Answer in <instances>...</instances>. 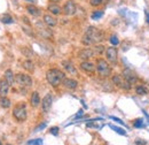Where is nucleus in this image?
Returning a JSON list of instances; mask_svg holds the SVG:
<instances>
[{
	"label": "nucleus",
	"mask_w": 149,
	"mask_h": 145,
	"mask_svg": "<svg viewBox=\"0 0 149 145\" xmlns=\"http://www.w3.org/2000/svg\"><path fill=\"white\" fill-rule=\"evenodd\" d=\"M21 52H22V54H24V56H26V58H31L32 54H33V52H32L29 47H26V46L22 47V49H21Z\"/></svg>",
	"instance_id": "nucleus-26"
},
{
	"label": "nucleus",
	"mask_w": 149,
	"mask_h": 145,
	"mask_svg": "<svg viewBox=\"0 0 149 145\" xmlns=\"http://www.w3.org/2000/svg\"><path fill=\"white\" fill-rule=\"evenodd\" d=\"M30 103H31V106H32V107H38V106L40 105V97H39V94H38L37 91L32 92Z\"/></svg>",
	"instance_id": "nucleus-18"
},
{
	"label": "nucleus",
	"mask_w": 149,
	"mask_h": 145,
	"mask_svg": "<svg viewBox=\"0 0 149 145\" xmlns=\"http://www.w3.org/2000/svg\"><path fill=\"white\" fill-rule=\"evenodd\" d=\"M22 67H23L25 70H28V72H32L35 70V63H33L31 60H25V61H23Z\"/></svg>",
	"instance_id": "nucleus-22"
},
{
	"label": "nucleus",
	"mask_w": 149,
	"mask_h": 145,
	"mask_svg": "<svg viewBox=\"0 0 149 145\" xmlns=\"http://www.w3.org/2000/svg\"><path fill=\"white\" fill-rule=\"evenodd\" d=\"M110 119L111 120H113V121H116L117 123H119V125H122V126H125V123L120 120V119H118V118H116V116H110Z\"/></svg>",
	"instance_id": "nucleus-36"
},
{
	"label": "nucleus",
	"mask_w": 149,
	"mask_h": 145,
	"mask_svg": "<svg viewBox=\"0 0 149 145\" xmlns=\"http://www.w3.org/2000/svg\"><path fill=\"white\" fill-rule=\"evenodd\" d=\"M62 66H63V68L69 72V74H71V75H77V69L74 68L72 62H70V61H63V62H62Z\"/></svg>",
	"instance_id": "nucleus-17"
},
{
	"label": "nucleus",
	"mask_w": 149,
	"mask_h": 145,
	"mask_svg": "<svg viewBox=\"0 0 149 145\" xmlns=\"http://www.w3.org/2000/svg\"><path fill=\"white\" fill-rule=\"evenodd\" d=\"M37 27H38V31H39V34H40L41 37H44V38H49V37L53 36V32L51 31V29L45 28V27H41L40 23H37Z\"/></svg>",
	"instance_id": "nucleus-15"
},
{
	"label": "nucleus",
	"mask_w": 149,
	"mask_h": 145,
	"mask_svg": "<svg viewBox=\"0 0 149 145\" xmlns=\"http://www.w3.org/2000/svg\"><path fill=\"white\" fill-rule=\"evenodd\" d=\"M93 51L95 54H102V53L104 52V46H103V45H95Z\"/></svg>",
	"instance_id": "nucleus-30"
},
{
	"label": "nucleus",
	"mask_w": 149,
	"mask_h": 145,
	"mask_svg": "<svg viewBox=\"0 0 149 145\" xmlns=\"http://www.w3.org/2000/svg\"><path fill=\"white\" fill-rule=\"evenodd\" d=\"M109 40H110V43L112 44V46H117L119 44V39H118V37L116 36V35H111L110 38H109Z\"/></svg>",
	"instance_id": "nucleus-31"
},
{
	"label": "nucleus",
	"mask_w": 149,
	"mask_h": 145,
	"mask_svg": "<svg viewBox=\"0 0 149 145\" xmlns=\"http://www.w3.org/2000/svg\"><path fill=\"white\" fill-rule=\"evenodd\" d=\"M133 126H134V128H145L146 127V125H145V122H143L142 119H136V120L133 122Z\"/></svg>",
	"instance_id": "nucleus-29"
},
{
	"label": "nucleus",
	"mask_w": 149,
	"mask_h": 145,
	"mask_svg": "<svg viewBox=\"0 0 149 145\" xmlns=\"http://www.w3.org/2000/svg\"><path fill=\"white\" fill-rule=\"evenodd\" d=\"M6 145H12V144H6Z\"/></svg>",
	"instance_id": "nucleus-45"
},
{
	"label": "nucleus",
	"mask_w": 149,
	"mask_h": 145,
	"mask_svg": "<svg viewBox=\"0 0 149 145\" xmlns=\"http://www.w3.org/2000/svg\"><path fill=\"white\" fill-rule=\"evenodd\" d=\"M23 31H24V32H26V34H28V35H30V36L35 37V34H33L32 31H30V30H28V28H23Z\"/></svg>",
	"instance_id": "nucleus-38"
},
{
	"label": "nucleus",
	"mask_w": 149,
	"mask_h": 145,
	"mask_svg": "<svg viewBox=\"0 0 149 145\" xmlns=\"http://www.w3.org/2000/svg\"><path fill=\"white\" fill-rule=\"evenodd\" d=\"M142 113H143V114H145V115H146V118H147V120H148V121H149V115H148V114H147V112H146V111H143V109H142Z\"/></svg>",
	"instance_id": "nucleus-42"
},
{
	"label": "nucleus",
	"mask_w": 149,
	"mask_h": 145,
	"mask_svg": "<svg viewBox=\"0 0 149 145\" xmlns=\"http://www.w3.org/2000/svg\"><path fill=\"white\" fill-rule=\"evenodd\" d=\"M80 69L85 72H90V74H93L96 69V66H94V63L90 62L88 60L87 61H83L80 63Z\"/></svg>",
	"instance_id": "nucleus-12"
},
{
	"label": "nucleus",
	"mask_w": 149,
	"mask_h": 145,
	"mask_svg": "<svg viewBox=\"0 0 149 145\" xmlns=\"http://www.w3.org/2000/svg\"><path fill=\"white\" fill-rule=\"evenodd\" d=\"M103 4V0H90V5L93 6V7H97V6H101Z\"/></svg>",
	"instance_id": "nucleus-33"
},
{
	"label": "nucleus",
	"mask_w": 149,
	"mask_h": 145,
	"mask_svg": "<svg viewBox=\"0 0 149 145\" xmlns=\"http://www.w3.org/2000/svg\"><path fill=\"white\" fill-rule=\"evenodd\" d=\"M0 106L2 108H9L10 107V100L7 97H1L0 98Z\"/></svg>",
	"instance_id": "nucleus-23"
},
{
	"label": "nucleus",
	"mask_w": 149,
	"mask_h": 145,
	"mask_svg": "<svg viewBox=\"0 0 149 145\" xmlns=\"http://www.w3.org/2000/svg\"><path fill=\"white\" fill-rule=\"evenodd\" d=\"M109 127L111 128L115 132H117V134H119V135H122V136H126V135H127V134H126V131H125V130H123L122 128L116 127V126H113V125H109Z\"/></svg>",
	"instance_id": "nucleus-25"
},
{
	"label": "nucleus",
	"mask_w": 149,
	"mask_h": 145,
	"mask_svg": "<svg viewBox=\"0 0 149 145\" xmlns=\"http://www.w3.org/2000/svg\"><path fill=\"white\" fill-rule=\"evenodd\" d=\"M9 83L6 81V78H1L0 80V96L1 97H6L7 93H8V90H9Z\"/></svg>",
	"instance_id": "nucleus-13"
},
{
	"label": "nucleus",
	"mask_w": 149,
	"mask_h": 145,
	"mask_svg": "<svg viewBox=\"0 0 149 145\" xmlns=\"http://www.w3.org/2000/svg\"><path fill=\"white\" fill-rule=\"evenodd\" d=\"M146 20H147V23L149 24V13L148 12H146Z\"/></svg>",
	"instance_id": "nucleus-41"
},
{
	"label": "nucleus",
	"mask_w": 149,
	"mask_h": 145,
	"mask_svg": "<svg viewBox=\"0 0 149 145\" xmlns=\"http://www.w3.org/2000/svg\"><path fill=\"white\" fill-rule=\"evenodd\" d=\"M83 115V109H79V112H78V114H77V118L78 116H81Z\"/></svg>",
	"instance_id": "nucleus-40"
},
{
	"label": "nucleus",
	"mask_w": 149,
	"mask_h": 145,
	"mask_svg": "<svg viewBox=\"0 0 149 145\" xmlns=\"http://www.w3.org/2000/svg\"><path fill=\"white\" fill-rule=\"evenodd\" d=\"M64 78H65V74L56 68H52L46 72V80L52 87H58L61 83H63Z\"/></svg>",
	"instance_id": "nucleus-1"
},
{
	"label": "nucleus",
	"mask_w": 149,
	"mask_h": 145,
	"mask_svg": "<svg viewBox=\"0 0 149 145\" xmlns=\"http://www.w3.org/2000/svg\"><path fill=\"white\" fill-rule=\"evenodd\" d=\"M63 85L67 88V89H70V90H74L77 87H78V82L74 80V78H64L63 81Z\"/></svg>",
	"instance_id": "nucleus-16"
},
{
	"label": "nucleus",
	"mask_w": 149,
	"mask_h": 145,
	"mask_svg": "<svg viewBox=\"0 0 149 145\" xmlns=\"http://www.w3.org/2000/svg\"><path fill=\"white\" fill-rule=\"evenodd\" d=\"M26 1H28V2H31V4H33V2H35V0H26Z\"/></svg>",
	"instance_id": "nucleus-44"
},
{
	"label": "nucleus",
	"mask_w": 149,
	"mask_h": 145,
	"mask_svg": "<svg viewBox=\"0 0 149 145\" xmlns=\"http://www.w3.org/2000/svg\"><path fill=\"white\" fill-rule=\"evenodd\" d=\"M52 103H53V96L51 93H47L41 101V111L44 113H48L49 109L52 107Z\"/></svg>",
	"instance_id": "nucleus-9"
},
{
	"label": "nucleus",
	"mask_w": 149,
	"mask_h": 145,
	"mask_svg": "<svg viewBox=\"0 0 149 145\" xmlns=\"http://www.w3.org/2000/svg\"><path fill=\"white\" fill-rule=\"evenodd\" d=\"M135 92L138 94H140V96H146V94H148V89L146 87H143V85H138L135 88Z\"/></svg>",
	"instance_id": "nucleus-24"
},
{
	"label": "nucleus",
	"mask_w": 149,
	"mask_h": 145,
	"mask_svg": "<svg viewBox=\"0 0 149 145\" xmlns=\"http://www.w3.org/2000/svg\"><path fill=\"white\" fill-rule=\"evenodd\" d=\"M13 116L19 121V122H23L26 120V116H28V113H26V107H25V104H19L16 105L14 109H13Z\"/></svg>",
	"instance_id": "nucleus-4"
},
{
	"label": "nucleus",
	"mask_w": 149,
	"mask_h": 145,
	"mask_svg": "<svg viewBox=\"0 0 149 145\" xmlns=\"http://www.w3.org/2000/svg\"><path fill=\"white\" fill-rule=\"evenodd\" d=\"M103 12L102 11H95V12H93L92 13V15H91V18L92 20H100V18L103 16Z\"/></svg>",
	"instance_id": "nucleus-27"
},
{
	"label": "nucleus",
	"mask_w": 149,
	"mask_h": 145,
	"mask_svg": "<svg viewBox=\"0 0 149 145\" xmlns=\"http://www.w3.org/2000/svg\"><path fill=\"white\" fill-rule=\"evenodd\" d=\"M48 11L53 15H60L62 13V8L57 4H51V5H48Z\"/></svg>",
	"instance_id": "nucleus-19"
},
{
	"label": "nucleus",
	"mask_w": 149,
	"mask_h": 145,
	"mask_svg": "<svg viewBox=\"0 0 149 145\" xmlns=\"http://www.w3.org/2000/svg\"><path fill=\"white\" fill-rule=\"evenodd\" d=\"M135 144L136 145H145L146 144V141H139V139H136V141H135Z\"/></svg>",
	"instance_id": "nucleus-39"
},
{
	"label": "nucleus",
	"mask_w": 149,
	"mask_h": 145,
	"mask_svg": "<svg viewBox=\"0 0 149 145\" xmlns=\"http://www.w3.org/2000/svg\"><path fill=\"white\" fill-rule=\"evenodd\" d=\"M85 35L88 37L92 42V44H96V43H100L101 40H103L104 38V34L103 31H101L100 29L95 28V27H88Z\"/></svg>",
	"instance_id": "nucleus-3"
},
{
	"label": "nucleus",
	"mask_w": 149,
	"mask_h": 145,
	"mask_svg": "<svg viewBox=\"0 0 149 145\" xmlns=\"http://www.w3.org/2000/svg\"><path fill=\"white\" fill-rule=\"evenodd\" d=\"M49 1H51L52 4H57V2H60L61 0H49Z\"/></svg>",
	"instance_id": "nucleus-43"
},
{
	"label": "nucleus",
	"mask_w": 149,
	"mask_h": 145,
	"mask_svg": "<svg viewBox=\"0 0 149 145\" xmlns=\"http://www.w3.org/2000/svg\"><path fill=\"white\" fill-rule=\"evenodd\" d=\"M42 18H44V23L48 28H53V27H55L56 24H57V20L55 18H53L52 15H49V14H45Z\"/></svg>",
	"instance_id": "nucleus-14"
},
{
	"label": "nucleus",
	"mask_w": 149,
	"mask_h": 145,
	"mask_svg": "<svg viewBox=\"0 0 149 145\" xmlns=\"http://www.w3.org/2000/svg\"><path fill=\"white\" fill-rule=\"evenodd\" d=\"M0 145H2V144H1V142H0Z\"/></svg>",
	"instance_id": "nucleus-46"
},
{
	"label": "nucleus",
	"mask_w": 149,
	"mask_h": 145,
	"mask_svg": "<svg viewBox=\"0 0 149 145\" xmlns=\"http://www.w3.org/2000/svg\"><path fill=\"white\" fill-rule=\"evenodd\" d=\"M96 70H97V74L103 78H107L111 75V68L104 59L96 60Z\"/></svg>",
	"instance_id": "nucleus-2"
},
{
	"label": "nucleus",
	"mask_w": 149,
	"mask_h": 145,
	"mask_svg": "<svg viewBox=\"0 0 149 145\" xmlns=\"http://www.w3.org/2000/svg\"><path fill=\"white\" fill-rule=\"evenodd\" d=\"M122 76H123L129 83H131V84H135L136 81H138V76H136V74L133 72L132 69H130V68L124 69V70H123V74H122Z\"/></svg>",
	"instance_id": "nucleus-10"
},
{
	"label": "nucleus",
	"mask_w": 149,
	"mask_h": 145,
	"mask_svg": "<svg viewBox=\"0 0 149 145\" xmlns=\"http://www.w3.org/2000/svg\"><path fill=\"white\" fill-rule=\"evenodd\" d=\"M46 126H47V123H46V122H42V123H40V125H39V126L35 129V131H36V132H37V131H40V130L45 129V128H46Z\"/></svg>",
	"instance_id": "nucleus-34"
},
{
	"label": "nucleus",
	"mask_w": 149,
	"mask_h": 145,
	"mask_svg": "<svg viewBox=\"0 0 149 145\" xmlns=\"http://www.w3.org/2000/svg\"><path fill=\"white\" fill-rule=\"evenodd\" d=\"M94 54H95V53H94L93 50L87 47V49H83V50H80V51L78 52V58L81 59V60H84V61H87V60L91 59Z\"/></svg>",
	"instance_id": "nucleus-11"
},
{
	"label": "nucleus",
	"mask_w": 149,
	"mask_h": 145,
	"mask_svg": "<svg viewBox=\"0 0 149 145\" xmlns=\"http://www.w3.org/2000/svg\"><path fill=\"white\" fill-rule=\"evenodd\" d=\"M3 77L6 78V81L12 85L13 84V82L15 81V76H14V72L12 69H7L6 72H5V75H3Z\"/></svg>",
	"instance_id": "nucleus-21"
},
{
	"label": "nucleus",
	"mask_w": 149,
	"mask_h": 145,
	"mask_svg": "<svg viewBox=\"0 0 149 145\" xmlns=\"http://www.w3.org/2000/svg\"><path fill=\"white\" fill-rule=\"evenodd\" d=\"M26 11H28V13L31 14L32 16H39V15H40V9L37 8L36 6H33V5H28V6H26Z\"/></svg>",
	"instance_id": "nucleus-20"
},
{
	"label": "nucleus",
	"mask_w": 149,
	"mask_h": 145,
	"mask_svg": "<svg viewBox=\"0 0 149 145\" xmlns=\"http://www.w3.org/2000/svg\"><path fill=\"white\" fill-rule=\"evenodd\" d=\"M1 22L5 23V24H10V23H14V20L10 15H3L1 18Z\"/></svg>",
	"instance_id": "nucleus-28"
},
{
	"label": "nucleus",
	"mask_w": 149,
	"mask_h": 145,
	"mask_svg": "<svg viewBox=\"0 0 149 145\" xmlns=\"http://www.w3.org/2000/svg\"><path fill=\"white\" fill-rule=\"evenodd\" d=\"M106 56H107V60L112 63V65H116L117 63V60H118V51L115 46L111 47H108L106 50Z\"/></svg>",
	"instance_id": "nucleus-8"
},
{
	"label": "nucleus",
	"mask_w": 149,
	"mask_h": 145,
	"mask_svg": "<svg viewBox=\"0 0 149 145\" xmlns=\"http://www.w3.org/2000/svg\"><path fill=\"white\" fill-rule=\"evenodd\" d=\"M76 11H77V6H76L74 0H68V1L64 4L63 8H62V13H63L64 15H67V16L74 15Z\"/></svg>",
	"instance_id": "nucleus-7"
},
{
	"label": "nucleus",
	"mask_w": 149,
	"mask_h": 145,
	"mask_svg": "<svg viewBox=\"0 0 149 145\" xmlns=\"http://www.w3.org/2000/svg\"><path fill=\"white\" fill-rule=\"evenodd\" d=\"M15 82L22 88H30L32 87V78L25 74H17L15 76Z\"/></svg>",
	"instance_id": "nucleus-6"
},
{
	"label": "nucleus",
	"mask_w": 149,
	"mask_h": 145,
	"mask_svg": "<svg viewBox=\"0 0 149 145\" xmlns=\"http://www.w3.org/2000/svg\"><path fill=\"white\" fill-rule=\"evenodd\" d=\"M28 145H42V139L41 138H37V139H32V141H29Z\"/></svg>",
	"instance_id": "nucleus-32"
},
{
	"label": "nucleus",
	"mask_w": 149,
	"mask_h": 145,
	"mask_svg": "<svg viewBox=\"0 0 149 145\" xmlns=\"http://www.w3.org/2000/svg\"><path fill=\"white\" fill-rule=\"evenodd\" d=\"M111 81H112V84H115L116 87H119V88L123 89V90L129 91L131 88H132V84L129 83L122 75H113Z\"/></svg>",
	"instance_id": "nucleus-5"
},
{
	"label": "nucleus",
	"mask_w": 149,
	"mask_h": 145,
	"mask_svg": "<svg viewBox=\"0 0 149 145\" xmlns=\"http://www.w3.org/2000/svg\"><path fill=\"white\" fill-rule=\"evenodd\" d=\"M86 127L87 128H96V129H100V126H97V125H94V123H87L86 125Z\"/></svg>",
	"instance_id": "nucleus-37"
},
{
	"label": "nucleus",
	"mask_w": 149,
	"mask_h": 145,
	"mask_svg": "<svg viewBox=\"0 0 149 145\" xmlns=\"http://www.w3.org/2000/svg\"><path fill=\"white\" fill-rule=\"evenodd\" d=\"M49 132H51L52 135H54V136H57V135H58V128L52 127L51 129H49Z\"/></svg>",
	"instance_id": "nucleus-35"
}]
</instances>
